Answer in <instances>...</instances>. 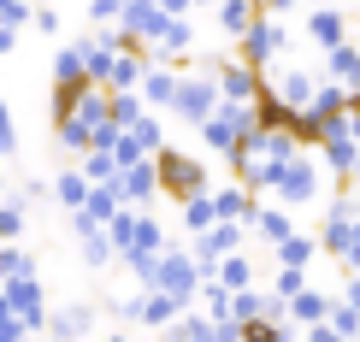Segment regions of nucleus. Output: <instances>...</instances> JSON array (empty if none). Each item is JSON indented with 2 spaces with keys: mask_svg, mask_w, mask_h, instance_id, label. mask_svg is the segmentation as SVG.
I'll list each match as a JSON object with an SVG mask.
<instances>
[{
  "mask_svg": "<svg viewBox=\"0 0 360 342\" xmlns=\"http://www.w3.org/2000/svg\"><path fill=\"white\" fill-rule=\"evenodd\" d=\"M319 313H325V301H319V295H302V301H295V319H307V324H313Z\"/></svg>",
  "mask_w": 360,
  "mask_h": 342,
  "instance_id": "423d86ee",
  "label": "nucleus"
},
{
  "mask_svg": "<svg viewBox=\"0 0 360 342\" xmlns=\"http://www.w3.org/2000/svg\"><path fill=\"white\" fill-rule=\"evenodd\" d=\"M89 331V307H71L65 319H59V342H71V336H83Z\"/></svg>",
  "mask_w": 360,
  "mask_h": 342,
  "instance_id": "7ed1b4c3",
  "label": "nucleus"
},
{
  "mask_svg": "<svg viewBox=\"0 0 360 342\" xmlns=\"http://www.w3.org/2000/svg\"><path fill=\"white\" fill-rule=\"evenodd\" d=\"M112 342H130V336H112Z\"/></svg>",
  "mask_w": 360,
  "mask_h": 342,
  "instance_id": "0eeeda50",
  "label": "nucleus"
},
{
  "mask_svg": "<svg viewBox=\"0 0 360 342\" xmlns=\"http://www.w3.org/2000/svg\"><path fill=\"white\" fill-rule=\"evenodd\" d=\"M213 225V201H189V230H207Z\"/></svg>",
  "mask_w": 360,
  "mask_h": 342,
  "instance_id": "39448f33",
  "label": "nucleus"
},
{
  "mask_svg": "<svg viewBox=\"0 0 360 342\" xmlns=\"http://www.w3.org/2000/svg\"><path fill=\"white\" fill-rule=\"evenodd\" d=\"M166 183L189 195V189H195V166H189V159H177V154H166Z\"/></svg>",
  "mask_w": 360,
  "mask_h": 342,
  "instance_id": "f03ea898",
  "label": "nucleus"
},
{
  "mask_svg": "<svg viewBox=\"0 0 360 342\" xmlns=\"http://www.w3.org/2000/svg\"><path fill=\"white\" fill-rule=\"evenodd\" d=\"M331 71H337L349 88H360V53H354V48H337V53H331Z\"/></svg>",
  "mask_w": 360,
  "mask_h": 342,
  "instance_id": "f257e3e1",
  "label": "nucleus"
},
{
  "mask_svg": "<svg viewBox=\"0 0 360 342\" xmlns=\"http://www.w3.org/2000/svg\"><path fill=\"white\" fill-rule=\"evenodd\" d=\"M313 36H319V41H331V48H337V36H342L337 12H319V18H313Z\"/></svg>",
  "mask_w": 360,
  "mask_h": 342,
  "instance_id": "20e7f679",
  "label": "nucleus"
}]
</instances>
